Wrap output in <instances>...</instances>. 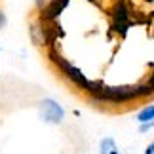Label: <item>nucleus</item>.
Returning a JSON list of instances; mask_svg holds the SVG:
<instances>
[{
  "mask_svg": "<svg viewBox=\"0 0 154 154\" xmlns=\"http://www.w3.org/2000/svg\"><path fill=\"white\" fill-rule=\"evenodd\" d=\"M38 116H40L42 122L50 124V126H59V124L65 120V109L55 99L46 97L38 103Z\"/></svg>",
  "mask_w": 154,
  "mask_h": 154,
  "instance_id": "1",
  "label": "nucleus"
},
{
  "mask_svg": "<svg viewBox=\"0 0 154 154\" xmlns=\"http://www.w3.org/2000/svg\"><path fill=\"white\" fill-rule=\"evenodd\" d=\"M69 2H70V0H53L46 10L38 11V17L44 19V21H48V23H55L57 17L63 14V10L69 6Z\"/></svg>",
  "mask_w": 154,
  "mask_h": 154,
  "instance_id": "2",
  "label": "nucleus"
},
{
  "mask_svg": "<svg viewBox=\"0 0 154 154\" xmlns=\"http://www.w3.org/2000/svg\"><path fill=\"white\" fill-rule=\"evenodd\" d=\"M135 120H137V124H139V133L150 131V129L154 128V103L143 106V109L137 112Z\"/></svg>",
  "mask_w": 154,
  "mask_h": 154,
  "instance_id": "3",
  "label": "nucleus"
},
{
  "mask_svg": "<svg viewBox=\"0 0 154 154\" xmlns=\"http://www.w3.org/2000/svg\"><path fill=\"white\" fill-rule=\"evenodd\" d=\"M99 154H120V149H118L114 137H103L99 141Z\"/></svg>",
  "mask_w": 154,
  "mask_h": 154,
  "instance_id": "4",
  "label": "nucleus"
},
{
  "mask_svg": "<svg viewBox=\"0 0 154 154\" xmlns=\"http://www.w3.org/2000/svg\"><path fill=\"white\" fill-rule=\"evenodd\" d=\"M51 2L53 0H34V8H36V11H42V10L48 8Z\"/></svg>",
  "mask_w": 154,
  "mask_h": 154,
  "instance_id": "5",
  "label": "nucleus"
},
{
  "mask_svg": "<svg viewBox=\"0 0 154 154\" xmlns=\"http://www.w3.org/2000/svg\"><path fill=\"white\" fill-rule=\"evenodd\" d=\"M143 154H154V141H152L150 145H146V146H145V150H143Z\"/></svg>",
  "mask_w": 154,
  "mask_h": 154,
  "instance_id": "6",
  "label": "nucleus"
},
{
  "mask_svg": "<svg viewBox=\"0 0 154 154\" xmlns=\"http://www.w3.org/2000/svg\"><path fill=\"white\" fill-rule=\"evenodd\" d=\"M6 27V15H4V11L0 10V29H4Z\"/></svg>",
  "mask_w": 154,
  "mask_h": 154,
  "instance_id": "7",
  "label": "nucleus"
},
{
  "mask_svg": "<svg viewBox=\"0 0 154 154\" xmlns=\"http://www.w3.org/2000/svg\"><path fill=\"white\" fill-rule=\"evenodd\" d=\"M90 2H95V0H90Z\"/></svg>",
  "mask_w": 154,
  "mask_h": 154,
  "instance_id": "8",
  "label": "nucleus"
},
{
  "mask_svg": "<svg viewBox=\"0 0 154 154\" xmlns=\"http://www.w3.org/2000/svg\"><path fill=\"white\" fill-rule=\"evenodd\" d=\"M0 51H2V50H0Z\"/></svg>",
  "mask_w": 154,
  "mask_h": 154,
  "instance_id": "9",
  "label": "nucleus"
}]
</instances>
